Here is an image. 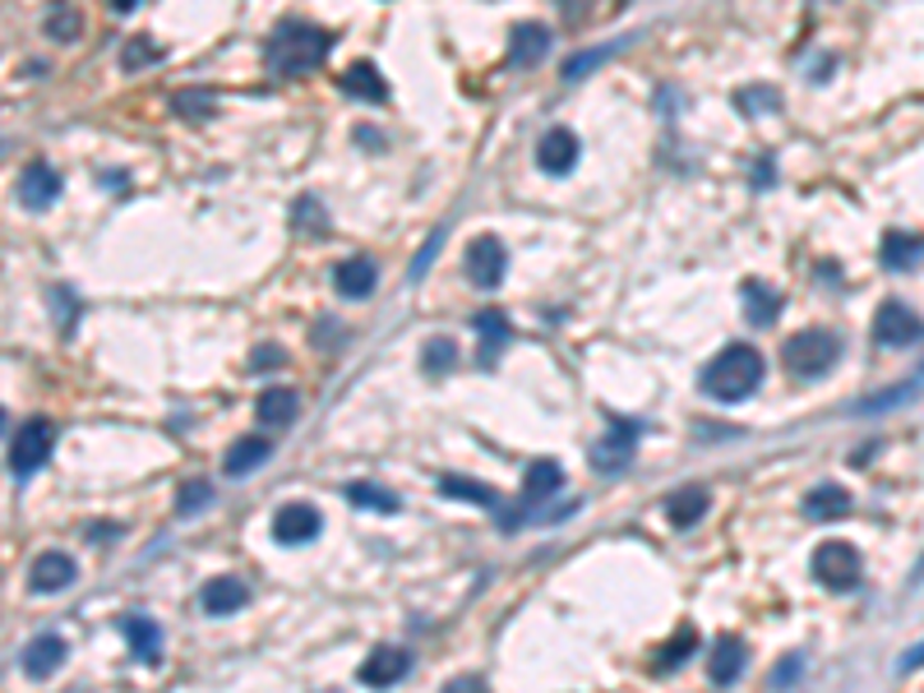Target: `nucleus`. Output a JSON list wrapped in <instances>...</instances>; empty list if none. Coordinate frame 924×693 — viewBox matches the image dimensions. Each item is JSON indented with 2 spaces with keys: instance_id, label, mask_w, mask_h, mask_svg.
Instances as JSON below:
<instances>
[{
  "instance_id": "ddd939ff",
  "label": "nucleus",
  "mask_w": 924,
  "mask_h": 693,
  "mask_svg": "<svg viewBox=\"0 0 924 693\" xmlns=\"http://www.w3.org/2000/svg\"><path fill=\"white\" fill-rule=\"evenodd\" d=\"M407 671H412V657H407L402 648H375V652L361 661L356 680L370 684V689H389V684H398Z\"/></svg>"
},
{
  "instance_id": "a19ab883",
  "label": "nucleus",
  "mask_w": 924,
  "mask_h": 693,
  "mask_svg": "<svg viewBox=\"0 0 924 693\" xmlns=\"http://www.w3.org/2000/svg\"><path fill=\"white\" fill-rule=\"evenodd\" d=\"M800 671H805V661H800V657H786L777 671H773V689H781L786 680H800Z\"/></svg>"
},
{
  "instance_id": "37998d69",
  "label": "nucleus",
  "mask_w": 924,
  "mask_h": 693,
  "mask_svg": "<svg viewBox=\"0 0 924 693\" xmlns=\"http://www.w3.org/2000/svg\"><path fill=\"white\" fill-rule=\"evenodd\" d=\"M144 0H112V10H120V14H130V10H139Z\"/></svg>"
},
{
  "instance_id": "423d86ee",
  "label": "nucleus",
  "mask_w": 924,
  "mask_h": 693,
  "mask_svg": "<svg viewBox=\"0 0 924 693\" xmlns=\"http://www.w3.org/2000/svg\"><path fill=\"white\" fill-rule=\"evenodd\" d=\"M462 269H468V282L481 292H495L504 273H508V250L500 237H476L468 245V260H462Z\"/></svg>"
},
{
  "instance_id": "c85d7f7f",
  "label": "nucleus",
  "mask_w": 924,
  "mask_h": 693,
  "mask_svg": "<svg viewBox=\"0 0 924 693\" xmlns=\"http://www.w3.org/2000/svg\"><path fill=\"white\" fill-rule=\"evenodd\" d=\"M440 491L449 495V500H472V504H481V508H500L504 500H500V491H491V485H481V481H472V476H444L440 481Z\"/></svg>"
},
{
  "instance_id": "39448f33",
  "label": "nucleus",
  "mask_w": 924,
  "mask_h": 693,
  "mask_svg": "<svg viewBox=\"0 0 924 693\" xmlns=\"http://www.w3.org/2000/svg\"><path fill=\"white\" fill-rule=\"evenodd\" d=\"M51 449H56V426H51L46 417H33V421H23L19 434H14V444H10V472L23 481V476H33L38 468H46V458Z\"/></svg>"
},
{
  "instance_id": "9b49d317",
  "label": "nucleus",
  "mask_w": 924,
  "mask_h": 693,
  "mask_svg": "<svg viewBox=\"0 0 924 693\" xmlns=\"http://www.w3.org/2000/svg\"><path fill=\"white\" fill-rule=\"evenodd\" d=\"M633 449H638V426L633 421H615V430L592 449V468L597 472H624L633 462Z\"/></svg>"
},
{
  "instance_id": "7c9ffc66",
  "label": "nucleus",
  "mask_w": 924,
  "mask_h": 693,
  "mask_svg": "<svg viewBox=\"0 0 924 693\" xmlns=\"http://www.w3.org/2000/svg\"><path fill=\"white\" fill-rule=\"evenodd\" d=\"M693 652H699V629H693V624H684V629H680V633L671 638V643L661 648V657L652 661V671H657V675H665V671H675V665H680V661H689Z\"/></svg>"
},
{
  "instance_id": "412c9836",
  "label": "nucleus",
  "mask_w": 924,
  "mask_h": 693,
  "mask_svg": "<svg viewBox=\"0 0 924 693\" xmlns=\"http://www.w3.org/2000/svg\"><path fill=\"white\" fill-rule=\"evenodd\" d=\"M245 601H250V587L241 578H231V574H222V578H213L209 587H203V610L209 615H237Z\"/></svg>"
},
{
  "instance_id": "2f4dec72",
  "label": "nucleus",
  "mask_w": 924,
  "mask_h": 693,
  "mask_svg": "<svg viewBox=\"0 0 924 693\" xmlns=\"http://www.w3.org/2000/svg\"><path fill=\"white\" fill-rule=\"evenodd\" d=\"M421 366H426V375H449L458 366V343L453 338H430L426 351H421Z\"/></svg>"
},
{
  "instance_id": "4468645a",
  "label": "nucleus",
  "mask_w": 924,
  "mask_h": 693,
  "mask_svg": "<svg viewBox=\"0 0 924 693\" xmlns=\"http://www.w3.org/2000/svg\"><path fill=\"white\" fill-rule=\"evenodd\" d=\"M65 665V638L61 633H38L29 648H23V675L29 680H51Z\"/></svg>"
},
{
  "instance_id": "cd10ccee",
  "label": "nucleus",
  "mask_w": 924,
  "mask_h": 693,
  "mask_svg": "<svg viewBox=\"0 0 924 693\" xmlns=\"http://www.w3.org/2000/svg\"><path fill=\"white\" fill-rule=\"evenodd\" d=\"M883 269H892V273H906V269H915L920 264V254H924V241L920 237H911V231H888L883 237Z\"/></svg>"
},
{
  "instance_id": "ea45409f",
  "label": "nucleus",
  "mask_w": 924,
  "mask_h": 693,
  "mask_svg": "<svg viewBox=\"0 0 924 693\" xmlns=\"http://www.w3.org/2000/svg\"><path fill=\"white\" fill-rule=\"evenodd\" d=\"M282 361H287V351L273 347V343H264V347H254V361H250V366H254V370H273V366H282Z\"/></svg>"
},
{
  "instance_id": "6ab92c4d",
  "label": "nucleus",
  "mask_w": 924,
  "mask_h": 693,
  "mask_svg": "<svg viewBox=\"0 0 924 693\" xmlns=\"http://www.w3.org/2000/svg\"><path fill=\"white\" fill-rule=\"evenodd\" d=\"M254 417H260L269 430H282L301 417V393L296 389H264L260 402H254Z\"/></svg>"
},
{
  "instance_id": "bb28decb",
  "label": "nucleus",
  "mask_w": 924,
  "mask_h": 693,
  "mask_svg": "<svg viewBox=\"0 0 924 693\" xmlns=\"http://www.w3.org/2000/svg\"><path fill=\"white\" fill-rule=\"evenodd\" d=\"M707 675L716 680V684H735L739 675H744V643L735 633H726V638H716V648H712V665H707Z\"/></svg>"
},
{
  "instance_id": "393cba45",
  "label": "nucleus",
  "mask_w": 924,
  "mask_h": 693,
  "mask_svg": "<svg viewBox=\"0 0 924 693\" xmlns=\"http://www.w3.org/2000/svg\"><path fill=\"white\" fill-rule=\"evenodd\" d=\"M707 504H712V495L703 491V485H684V491H675L671 500H665V518H671L675 527H693V523H703Z\"/></svg>"
},
{
  "instance_id": "c756f323",
  "label": "nucleus",
  "mask_w": 924,
  "mask_h": 693,
  "mask_svg": "<svg viewBox=\"0 0 924 693\" xmlns=\"http://www.w3.org/2000/svg\"><path fill=\"white\" fill-rule=\"evenodd\" d=\"M343 495H347L351 504L370 508V513H398V495L389 491V485H375V481H351Z\"/></svg>"
},
{
  "instance_id": "20e7f679",
  "label": "nucleus",
  "mask_w": 924,
  "mask_h": 693,
  "mask_svg": "<svg viewBox=\"0 0 924 693\" xmlns=\"http://www.w3.org/2000/svg\"><path fill=\"white\" fill-rule=\"evenodd\" d=\"M813 578L828 587V592H855L864 578L860 550L851 542H823L813 550Z\"/></svg>"
},
{
  "instance_id": "4c0bfd02",
  "label": "nucleus",
  "mask_w": 924,
  "mask_h": 693,
  "mask_svg": "<svg viewBox=\"0 0 924 693\" xmlns=\"http://www.w3.org/2000/svg\"><path fill=\"white\" fill-rule=\"evenodd\" d=\"M781 102H777V88H744L739 93V112H777Z\"/></svg>"
},
{
  "instance_id": "79ce46f5",
  "label": "nucleus",
  "mask_w": 924,
  "mask_h": 693,
  "mask_svg": "<svg viewBox=\"0 0 924 693\" xmlns=\"http://www.w3.org/2000/svg\"><path fill=\"white\" fill-rule=\"evenodd\" d=\"M920 665H924V643H920V648H911L902 661H896V671L906 675V671H920Z\"/></svg>"
},
{
  "instance_id": "a211bd4d",
  "label": "nucleus",
  "mask_w": 924,
  "mask_h": 693,
  "mask_svg": "<svg viewBox=\"0 0 924 693\" xmlns=\"http://www.w3.org/2000/svg\"><path fill=\"white\" fill-rule=\"evenodd\" d=\"M846 513H851V491H846V485L823 481V485H813V491L805 495V518H813V523L846 518Z\"/></svg>"
},
{
  "instance_id": "72a5a7b5",
  "label": "nucleus",
  "mask_w": 924,
  "mask_h": 693,
  "mask_svg": "<svg viewBox=\"0 0 924 693\" xmlns=\"http://www.w3.org/2000/svg\"><path fill=\"white\" fill-rule=\"evenodd\" d=\"M171 112H176V116H186V120H203V116H213V93H199V88L176 93V97H171Z\"/></svg>"
},
{
  "instance_id": "f257e3e1",
  "label": "nucleus",
  "mask_w": 924,
  "mask_h": 693,
  "mask_svg": "<svg viewBox=\"0 0 924 693\" xmlns=\"http://www.w3.org/2000/svg\"><path fill=\"white\" fill-rule=\"evenodd\" d=\"M767 366H763V356L758 347L749 343H731L712 356V361L703 366V393L716 398V402H744L749 393H758V384H763Z\"/></svg>"
},
{
  "instance_id": "1a4fd4ad",
  "label": "nucleus",
  "mask_w": 924,
  "mask_h": 693,
  "mask_svg": "<svg viewBox=\"0 0 924 693\" xmlns=\"http://www.w3.org/2000/svg\"><path fill=\"white\" fill-rule=\"evenodd\" d=\"M74 578H80V564H74V555H65V550H42L33 559V569H29V587H33L38 597L65 592Z\"/></svg>"
},
{
  "instance_id": "f3484780",
  "label": "nucleus",
  "mask_w": 924,
  "mask_h": 693,
  "mask_svg": "<svg viewBox=\"0 0 924 693\" xmlns=\"http://www.w3.org/2000/svg\"><path fill=\"white\" fill-rule=\"evenodd\" d=\"M550 51V29L546 23H513V33H508V61L527 70L536 65Z\"/></svg>"
},
{
  "instance_id": "dca6fc26",
  "label": "nucleus",
  "mask_w": 924,
  "mask_h": 693,
  "mask_svg": "<svg viewBox=\"0 0 924 693\" xmlns=\"http://www.w3.org/2000/svg\"><path fill=\"white\" fill-rule=\"evenodd\" d=\"M343 93L356 102H370V107H384L389 102V80L379 74L375 61H351V70L343 74Z\"/></svg>"
},
{
  "instance_id": "7ed1b4c3",
  "label": "nucleus",
  "mask_w": 924,
  "mask_h": 693,
  "mask_svg": "<svg viewBox=\"0 0 924 693\" xmlns=\"http://www.w3.org/2000/svg\"><path fill=\"white\" fill-rule=\"evenodd\" d=\"M837 356H841V343L828 328H805V333H795V338H786V347H781V361L795 379H823L837 366Z\"/></svg>"
},
{
  "instance_id": "b1692460",
  "label": "nucleus",
  "mask_w": 924,
  "mask_h": 693,
  "mask_svg": "<svg viewBox=\"0 0 924 693\" xmlns=\"http://www.w3.org/2000/svg\"><path fill=\"white\" fill-rule=\"evenodd\" d=\"M476 338H481V366L491 370V366H495V356L508 347L513 328H508V319H504L500 311H481V315H476Z\"/></svg>"
},
{
  "instance_id": "473e14b6",
  "label": "nucleus",
  "mask_w": 924,
  "mask_h": 693,
  "mask_svg": "<svg viewBox=\"0 0 924 693\" xmlns=\"http://www.w3.org/2000/svg\"><path fill=\"white\" fill-rule=\"evenodd\" d=\"M209 500H213V485L209 481H186L181 491H176V513H181V518H195L199 508H209Z\"/></svg>"
},
{
  "instance_id": "4be33fe9",
  "label": "nucleus",
  "mask_w": 924,
  "mask_h": 693,
  "mask_svg": "<svg viewBox=\"0 0 924 693\" xmlns=\"http://www.w3.org/2000/svg\"><path fill=\"white\" fill-rule=\"evenodd\" d=\"M269 453H273V444L264 440V434H245V440H237L227 449L222 468H227V476H250L260 462H269Z\"/></svg>"
},
{
  "instance_id": "58836bf2",
  "label": "nucleus",
  "mask_w": 924,
  "mask_h": 693,
  "mask_svg": "<svg viewBox=\"0 0 924 693\" xmlns=\"http://www.w3.org/2000/svg\"><path fill=\"white\" fill-rule=\"evenodd\" d=\"M296 227H305V231H311V227H315V231H328V218H324V203H319V199H311V195H305V199L296 203Z\"/></svg>"
},
{
  "instance_id": "f03ea898",
  "label": "nucleus",
  "mask_w": 924,
  "mask_h": 693,
  "mask_svg": "<svg viewBox=\"0 0 924 693\" xmlns=\"http://www.w3.org/2000/svg\"><path fill=\"white\" fill-rule=\"evenodd\" d=\"M328 51H333V33L315 29V23L287 19V23H277V33L269 38V65L277 74H287V80H296V74L319 70Z\"/></svg>"
},
{
  "instance_id": "f8f14e48",
  "label": "nucleus",
  "mask_w": 924,
  "mask_h": 693,
  "mask_svg": "<svg viewBox=\"0 0 924 693\" xmlns=\"http://www.w3.org/2000/svg\"><path fill=\"white\" fill-rule=\"evenodd\" d=\"M578 153H582L578 135L555 125V130H546L542 144H536V162H542V171H550V176H569L578 167Z\"/></svg>"
},
{
  "instance_id": "a878e982",
  "label": "nucleus",
  "mask_w": 924,
  "mask_h": 693,
  "mask_svg": "<svg viewBox=\"0 0 924 693\" xmlns=\"http://www.w3.org/2000/svg\"><path fill=\"white\" fill-rule=\"evenodd\" d=\"M125 638H130V652L144 665L162 657V629H158V620H148V615H130V620H125Z\"/></svg>"
},
{
  "instance_id": "e433bc0d",
  "label": "nucleus",
  "mask_w": 924,
  "mask_h": 693,
  "mask_svg": "<svg viewBox=\"0 0 924 693\" xmlns=\"http://www.w3.org/2000/svg\"><path fill=\"white\" fill-rule=\"evenodd\" d=\"M624 42H610V46H592V51H582L578 61H569L564 65V80H578V74H587V70H597L606 56H615V51H620Z\"/></svg>"
},
{
  "instance_id": "5701e85b",
  "label": "nucleus",
  "mask_w": 924,
  "mask_h": 693,
  "mask_svg": "<svg viewBox=\"0 0 924 693\" xmlns=\"http://www.w3.org/2000/svg\"><path fill=\"white\" fill-rule=\"evenodd\" d=\"M739 301H744V315H749V324H777V315H781V292H773L758 277L744 282Z\"/></svg>"
},
{
  "instance_id": "9d476101",
  "label": "nucleus",
  "mask_w": 924,
  "mask_h": 693,
  "mask_svg": "<svg viewBox=\"0 0 924 693\" xmlns=\"http://www.w3.org/2000/svg\"><path fill=\"white\" fill-rule=\"evenodd\" d=\"M19 199L29 203L33 213L51 209V203L61 199V171L51 162H29V167H23V176H19Z\"/></svg>"
},
{
  "instance_id": "aec40b11",
  "label": "nucleus",
  "mask_w": 924,
  "mask_h": 693,
  "mask_svg": "<svg viewBox=\"0 0 924 693\" xmlns=\"http://www.w3.org/2000/svg\"><path fill=\"white\" fill-rule=\"evenodd\" d=\"M564 485V468L555 458H536L532 468H527V476H523V500L527 504H546L555 491Z\"/></svg>"
},
{
  "instance_id": "f704fd0d",
  "label": "nucleus",
  "mask_w": 924,
  "mask_h": 693,
  "mask_svg": "<svg viewBox=\"0 0 924 693\" xmlns=\"http://www.w3.org/2000/svg\"><path fill=\"white\" fill-rule=\"evenodd\" d=\"M153 61H162V51H158V42H153V38H130L120 46V65L125 70H144Z\"/></svg>"
},
{
  "instance_id": "c03bdc74",
  "label": "nucleus",
  "mask_w": 924,
  "mask_h": 693,
  "mask_svg": "<svg viewBox=\"0 0 924 693\" xmlns=\"http://www.w3.org/2000/svg\"><path fill=\"white\" fill-rule=\"evenodd\" d=\"M6 421H10V417H6V407H0V430H6Z\"/></svg>"
},
{
  "instance_id": "6e6552de",
  "label": "nucleus",
  "mask_w": 924,
  "mask_h": 693,
  "mask_svg": "<svg viewBox=\"0 0 924 693\" xmlns=\"http://www.w3.org/2000/svg\"><path fill=\"white\" fill-rule=\"evenodd\" d=\"M319 532H324V518L315 504L292 500L273 513V542H282V546H305V542H315Z\"/></svg>"
},
{
  "instance_id": "2eb2a0df",
  "label": "nucleus",
  "mask_w": 924,
  "mask_h": 693,
  "mask_svg": "<svg viewBox=\"0 0 924 693\" xmlns=\"http://www.w3.org/2000/svg\"><path fill=\"white\" fill-rule=\"evenodd\" d=\"M375 282H379V269H375V260H366V254H351V260H343L338 269H333V287H338V296H347V301H366L375 292Z\"/></svg>"
},
{
  "instance_id": "c9c22d12",
  "label": "nucleus",
  "mask_w": 924,
  "mask_h": 693,
  "mask_svg": "<svg viewBox=\"0 0 924 693\" xmlns=\"http://www.w3.org/2000/svg\"><path fill=\"white\" fill-rule=\"evenodd\" d=\"M46 38H61V42L80 38V14H74V6H56L46 14Z\"/></svg>"
},
{
  "instance_id": "0eeeda50",
  "label": "nucleus",
  "mask_w": 924,
  "mask_h": 693,
  "mask_svg": "<svg viewBox=\"0 0 924 693\" xmlns=\"http://www.w3.org/2000/svg\"><path fill=\"white\" fill-rule=\"evenodd\" d=\"M924 338V324L915 319V311L906 301H883L874 315V343L879 347H911Z\"/></svg>"
}]
</instances>
